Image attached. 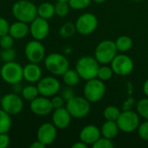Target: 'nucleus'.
<instances>
[{
    "mask_svg": "<svg viewBox=\"0 0 148 148\" xmlns=\"http://www.w3.org/2000/svg\"><path fill=\"white\" fill-rule=\"evenodd\" d=\"M12 14L17 21L29 23L37 16V7L31 0H18L12 6Z\"/></svg>",
    "mask_w": 148,
    "mask_h": 148,
    "instance_id": "obj_1",
    "label": "nucleus"
},
{
    "mask_svg": "<svg viewBox=\"0 0 148 148\" xmlns=\"http://www.w3.org/2000/svg\"><path fill=\"white\" fill-rule=\"evenodd\" d=\"M100 63L94 56H82L75 64V70L79 74L81 79L88 81L97 77Z\"/></svg>",
    "mask_w": 148,
    "mask_h": 148,
    "instance_id": "obj_2",
    "label": "nucleus"
},
{
    "mask_svg": "<svg viewBox=\"0 0 148 148\" xmlns=\"http://www.w3.org/2000/svg\"><path fill=\"white\" fill-rule=\"evenodd\" d=\"M44 65L46 69L54 75H62L69 69L68 58L60 53H51L45 56Z\"/></svg>",
    "mask_w": 148,
    "mask_h": 148,
    "instance_id": "obj_3",
    "label": "nucleus"
},
{
    "mask_svg": "<svg viewBox=\"0 0 148 148\" xmlns=\"http://www.w3.org/2000/svg\"><path fill=\"white\" fill-rule=\"evenodd\" d=\"M106 93V86L104 82L99 78H94L86 81L83 88V95L90 103L100 101Z\"/></svg>",
    "mask_w": 148,
    "mask_h": 148,
    "instance_id": "obj_4",
    "label": "nucleus"
},
{
    "mask_svg": "<svg viewBox=\"0 0 148 148\" xmlns=\"http://www.w3.org/2000/svg\"><path fill=\"white\" fill-rule=\"evenodd\" d=\"M118 54L115 42L103 40L98 43L95 50V57L100 64H108Z\"/></svg>",
    "mask_w": 148,
    "mask_h": 148,
    "instance_id": "obj_5",
    "label": "nucleus"
},
{
    "mask_svg": "<svg viewBox=\"0 0 148 148\" xmlns=\"http://www.w3.org/2000/svg\"><path fill=\"white\" fill-rule=\"evenodd\" d=\"M23 68L15 61L4 62L0 69V75L5 82L14 85L20 83L23 79Z\"/></svg>",
    "mask_w": 148,
    "mask_h": 148,
    "instance_id": "obj_6",
    "label": "nucleus"
},
{
    "mask_svg": "<svg viewBox=\"0 0 148 148\" xmlns=\"http://www.w3.org/2000/svg\"><path fill=\"white\" fill-rule=\"evenodd\" d=\"M140 117L137 112L131 109L122 110L116 121L120 131L123 133H133L136 131L140 124Z\"/></svg>",
    "mask_w": 148,
    "mask_h": 148,
    "instance_id": "obj_7",
    "label": "nucleus"
},
{
    "mask_svg": "<svg viewBox=\"0 0 148 148\" xmlns=\"http://www.w3.org/2000/svg\"><path fill=\"white\" fill-rule=\"evenodd\" d=\"M66 102V108L73 118H84L90 112V102L84 96H74Z\"/></svg>",
    "mask_w": 148,
    "mask_h": 148,
    "instance_id": "obj_8",
    "label": "nucleus"
},
{
    "mask_svg": "<svg viewBox=\"0 0 148 148\" xmlns=\"http://www.w3.org/2000/svg\"><path fill=\"white\" fill-rule=\"evenodd\" d=\"M110 66L114 73L120 76L130 75L134 69L133 59L126 54H117L110 62Z\"/></svg>",
    "mask_w": 148,
    "mask_h": 148,
    "instance_id": "obj_9",
    "label": "nucleus"
},
{
    "mask_svg": "<svg viewBox=\"0 0 148 148\" xmlns=\"http://www.w3.org/2000/svg\"><path fill=\"white\" fill-rule=\"evenodd\" d=\"M76 31L81 35L88 36L95 32L98 27L97 16L90 12L82 14L75 23Z\"/></svg>",
    "mask_w": 148,
    "mask_h": 148,
    "instance_id": "obj_10",
    "label": "nucleus"
},
{
    "mask_svg": "<svg viewBox=\"0 0 148 148\" xmlns=\"http://www.w3.org/2000/svg\"><path fill=\"white\" fill-rule=\"evenodd\" d=\"M0 104L2 109L11 116L20 114L23 108V99L16 93L4 95L0 100Z\"/></svg>",
    "mask_w": 148,
    "mask_h": 148,
    "instance_id": "obj_11",
    "label": "nucleus"
},
{
    "mask_svg": "<svg viewBox=\"0 0 148 148\" xmlns=\"http://www.w3.org/2000/svg\"><path fill=\"white\" fill-rule=\"evenodd\" d=\"M24 54L29 62L38 64L45 58V48L41 41L34 39L26 44Z\"/></svg>",
    "mask_w": 148,
    "mask_h": 148,
    "instance_id": "obj_12",
    "label": "nucleus"
},
{
    "mask_svg": "<svg viewBox=\"0 0 148 148\" xmlns=\"http://www.w3.org/2000/svg\"><path fill=\"white\" fill-rule=\"evenodd\" d=\"M39 95L45 97H52L57 95L61 89L60 82L54 76H46L41 78L36 85Z\"/></svg>",
    "mask_w": 148,
    "mask_h": 148,
    "instance_id": "obj_13",
    "label": "nucleus"
},
{
    "mask_svg": "<svg viewBox=\"0 0 148 148\" xmlns=\"http://www.w3.org/2000/svg\"><path fill=\"white\" fill-rule=\"evenodd\" d=\"M29 23V33L34 39L42 41L48 36L49 32V24L48 20L37 16Z\"/></svg>",
    "mask_w": 148,
    "mask_h": 148,
    "instance_id": "obj_14",
    "label": "nucleus"
},
{
    "mask_svg": "<svg viewBox=\"0 0 148 148\" xmlns=\"http://www.w3.org/2000/svg\"><path fill=\"white\" fill-rule=\"evenodd\" d=\"M57 128L53 123H43L37 129L36 138L45 147L51 145L56 139Z\"/></svg>",
    "mask_w": 148,
    "mask_h": 148,
    "instance_id": "obj_15",
    "label": "nucleus"
},
{
    "mask_svg": "<svg viewBox=\"0 0 148 148\" xmlns=\"http://www.w3.org/2000/svg\"><path fill=\"white\" fill-rule=\"evenodd\" d=\"M29 108L34 114L38 116H46L54 110L51 101L49 99V97H45L42 95H41L40 97L37 96L36 99L31 101L29 104Z\"/></svg>",
    "mask_w": 148,
    "mask_h": 148,
    "instance_id": "obj_16",
    "label": "nucleus"
},
{
    "mask_svg": "<svg viewBox=\"0 0 148 148\" xmlns=\"http://www.w3.org/2000/svg\"><path fill=\"white\" fill-rule=\"evenodd\" d=\"M72 116L66 108L54 109L52 113V123L57 129H65L69 127Z\"/></svg>",
    "mask_w": 148,
    "mask_h": 148,
    "instance_id": "obj_17",
    "label": "nucleus"
},
{
    "mask_svg": "<svg viewBox=\"0 0 148 148\" xmlns=\"http://www.w3.org/2000/svg\"><path fill=\"white\" fill-rule=\"evenodd\" d=\"M101 136V129L95 125H87L80 132V140L88 145H93Z\"/></svg>",
    "mask_w": 148,
    "mask_h": 148,
    "instance_id": "obj_18",
    "label": "nucleus"
},
{
    "mask_svg": "<svg viewBox=\"0 0 148 148\" xmlns=\"http://www.w3.org/2000/svg\"><path fill=\"white\" fill-rule=\"evenodd\" d=\"M23 79L29 83L37 82L42 75V69L37 63L29 62L23 67Z\"/></svg>",
    "mask_w": 148,
    "mask_h": 148,
    "instance_id": "obj_19",
    "label": "nucleus"
},
{
    "mask_svg": "<svg viewBox=\"0 0 148 148\" xmlns=\"http://www.w3.org/2000/svg\"><path fill=\"white\" fill-rule=\"evenodd\" d=\"M29 32V26H28V23L16 21L10 25L9 29V34L14 38V39H23L24 38Z\"/></svg>",
    "mask_w": 148,
    "mask_h": 148,
    "instance_id": "obj_20",
    "label": "nucleus"
},
{
    "mask_svg": "<svg viewBox=\"0 0 148 148\" xmlns=\"http://www.w3.org/2000/svg\"><path fill=\"white\" fill-rule=\"evenodd\" d=\"M119 131L120 129L117 125V122L113 121H106L101 127V136L110 140L114 139L118 135Z\"/></svg>",
    "mask_w": 148,
    "mask_h": 148,
    "instance_id": "obj_21",
    "label": "nucleus"
},
{
    "mask_svg": "<svg viewBox=\"0 0 148 148\" xmlns=\"http://www.w3.org/2000/svg\"><path fill=\"white\" fill-rule=\"evenodd\" d=\"M55 5L49 2H43L37 7V16L49 20L55 15Z\"/></svg>",
    "mask_w": 148,
    "mask_h": 148,
    "instance_id": "obj_22",
    "label": "nucleus"
},
{
    "mask_svg": "<svg viewBox=\"0 0 148 148\" xmlns=\"http://www.w3.org/2000/svg\"><path fill=\"white\" fill-rule=\"evenodd\" d=\"M62 76L63 82L69 87L76 86L81 79L77 71L75 69H69Z\"/></svg>",
    "mask_w": 148,
    "mask_h": 148,
    "instance_id": "obj_23",
    "label": "nucleus"
},
{
    "mask_svg": "<svg viewBox=\"0 0 148 148\" xmlns=\"http://www.w3.org/2000/svg\"><path fill=\"white\" fill-rule=\"evenodd\" d=\"M133 39L128 36H121L115 40V45L118 51L125 53L130 50L133 47Z\"/></svg>",
    "mask_w": 148,
    "mask_h": 148,
    "instance_id": "obj_24",
    "label": "nucleus"
},
{
    "mask_svg": "<svg viewBox=\"0 0 148 148\" xmlns=\"http://www.w3.org/2000/svg\"><path fill=\"white\" fill-rule=\"evenodd\" d=\"M12 121L11 115L6 113L3 109H0V134L9 133L11 128Z\"/></svg>",
    "mask_w": 148,
    "mask_h": 148,
    "instance_id": "obj_25",
    "label": "nucleus"
},
{
    "mask_svg": "<svg viewBox=\"0 0 148 148\" xmlns=\"http://www.w3.org/2000/svg\"><path fill=\"white\" fill-rule=\"evenodd\" d=\"M21 95H22V98L23 100L30 102L31 101H33L34 99H36L38 96L39 91H38V88L36 86L28 85V86H25L24 88H23Z\"/></svg>",
    "mask_w": 148,
    "mask_h": 148,
    "instance_id": "obj_26",
    "label": "nucleus"
},
{
    "mask_svg": "<svg viewBox=\"0 0 148 148\" xmlns=\"http://www.w3.org/2000/svg\"><path fill=\"white\" fill-rule=\"evenodd\" d=\"M121 110L116 106H108L103 111V117L106 121H116L118 117L121 114Z\"/></svg>",
    "mask_w": 148,
    "mask_h": 148,
    "instance_id": "obj_27",
    "label": "nucleus"
},
{
    "mask_svg": "<svg viewBox=\"0 0 148 148\" xmlns=\"http://www.w3.org/2000/svg\"><path fill=\"white\" fill-rule=\"evenodd\" d=\"M75 24L72 22H67L60 28L59 34L63 38H69L75 33Z\"/></svg>",
    "mask_w": 148,
    "mask_h": 148,
    "instance_id": "obj_28",
    "label": "nucleus"
},
{
    "mask_svg": "<svg viewBox=\"0 0 148 148\" xmlns=\"http://www.w3.org/2000/svg\"><path fill=\"white\" fill-rule=\"evenodd\" d=\"M114 71L111 68V66H107V64H102V66H100L98 73H97V78L101 80L102 82H107L112 79L114 75Z\"/></svg>",
    "mask_w": 148,
    "mask_h": 148,
    "instance_id": "obj_29",
    "label": "nucleus"
},
{
    "mask_svg": "<svg viewBox=\"0 0 148 148\" xmlns=\"http://www.w3.org/2000/svg\"><path fill=\"white\" fill-rule=\"evenodd\" d=\"M70 6L68 2L64 1H56V3L55 4V13L56 16L60 17L66 16L69 12Z\"/></svg>",
    "mask_w": 148,
    "mask_h": 148,
    "instance_id": "obj_30",
    "label": "nucleus"
},
{
    "mask_svg": "<svg viewBox=\"0 0 148 148\" xmlns=\"http://www.w3.org/2000/svg\"><path fill=\"white\" fill-rule=\"evenodd\" d=\"M136 112L140 117L148 121V97L140 99L136 104Z\"/></svg>",
    "mask_w": 148,
    "mask_h": 148,
    "instance_id": "obj_31",
    "label": "nucleus"
},
{
    "mask_svg": "<svg viewBox=\"0 0 148 148\" xmlns=\"http://www.w3.org/2000/svg\"><path fill=\"white\" fill-rule=\"evenodd\" d=\"M91 2L92 0H69L68 1L70 8L75 10H84L88 8L90 5Z\"/></svg>",
    "mask_w": 148,
    "mask_h": 148,
    "instance_id": "obj_32",
    "label": "nucleus"
},
{
    "mask_svg": "<svg viewBox=\"0 0 148 148\" xmlns=\"http://www.w3.org/2000/svg\"><path fill=\"white\" fill-rule=\"evenodd\" d=\"M94 148H113L114 147L112 140L105 138V137H100L93 145Z\"/></svg>",
    "mask_w": 148,
    "mask_h": 148,
    "instance_id": "obj_33",
    "label": "nucleus"
},
{
    "mask_svg": "<svg viewBox=\"0 0 148 148\" xmlns=\"http://www.w3.org/2000/svg\"><path fill=\"white\" fill-rule=\"evenodd\" d=\"M14 38L8 33L0 36V47L2 49H11L14 45Z\"/></svg>",
    "mask_w": 148,
    "mask_h": 148,
    "instance_id": "obj_34",
    "label": "nucleus"
},
{
    "mask_svg": "<svg viewBox=\"0 0 148 148\" xmlns=\"http://www.w3.org/2000/svg\"><path fill=\"white\" fill-rule=\"evenodd\" d=\"M0 56L4 62H8L14 61L16 56V51L11 48L7 49H2V52L0 53Z\"/></svg>",
    "mask_w": 148,
    "mask_h": 148,
    "instance_id": "obj_35",
    "label": "nucleus"
},
{
    "mask_svg": "<svg viewBox=\"0 0 148 148\" xmlns=\"http://www.w3.org/2000/svg\"><path fill=\"white\" fill-rule=\"evenodd\" d=\"M138 135L139 137L143 140L148 141V121L146 120L145 121H143L142 123L140 124V126L138 127Z\"/></svg>",
    "mask_w": 148,
    "mask_h": 148,
    "instance_id": "obj_36",
    "label": "nucleus"
},
{
    "mask_svg": "<svg viewBox=\"0 0 148 148\" xmlns=\"http://www.w3.org/2000/svg\"><path fill=\"white\" fill-rule=\"evenodd\" d=\"M60 94H61L60 95L64 99L65 101H68L69 100H70L71 98H73L75 96L74 90H73L72 87H69V86H67L66 88H63L61 90Z\"/></svg>",
    "mask_w": 148,
    "mask_h": 148,
    "instance_id": "obj_37",
    "label": "nucleus"
},
{
    "mask_svg": "<svg viewBox=\"0 0 148 148\" xmlns=\"http://www.w3.org/2000/svg\"><path fill=\"white\" fill-rule=\"evenodd\" d=\"M50 101H51V104H52V107L54 109L62 108L64 105V102H65L64 99L61 95H56L52 96V99Z\"/></svg>",
    "mask_w": 148,
    "mask_h": 148,
    "instance_id": "obj_38",
    "label": "nucleus"
},
{
    "mask_svg": "<svg viewBox=\"0 0 148 148\" xmlns=\"http://www.w3.org/2000/svg\"><path fill=\"white\" fill-rule=\"evenodd\" d=\"M9 29H10L9 22L5 18L0 16V36H2L5 34H8Z\"/></svg>",
    "mask_w": 148,
    "mask_h": 148,
    "instance_id": "obj_39",
    "label": "nucleus"
},
{
    "mask_svg": "<svg viewBox=\"0 0 148 148\" xmlns=\"http://www.w3.org/2000/svg\"><path fill=\"white\" fill-rule=\"evenodd\" d=\"M10 139L7 133L0 134V148H7L10 146Z\"/></svg>",
    "mask_w": 148,
    "mask_h": 148,
    "instance_id": "obj_40",
    "label": "nucleus"
},
{
    "mask_svg": "<svg viewBox=\"0 0 148 148\" xmlns=\"http://www.w3.org/2000/svg\"><path fill=\"white\" fill-rule=\"evenodd\" d=\"M135 103V99L134 97H128L122 105V110H129L132 108L134 104Z\"/></svg>",
    "mask_w": 148,
    "mask_h": 148,
    "instance_id": "obj_41",
    "label": "nucleus"
},
{
    "mask_svg": "<svg viewBox=\"0 0 148 148\" xmlns=\"http://www.w3.org/2000/svg\"><path fill=\"white\" fill-rule=\"evenodd\" d=\"M72 148H88V145L84 142H82V140L75 142V144L72 145Z\"/></svg>",
    "mask_w": 148,
    "mask_h": 148,
    "instance_id": "obj_42",
    "label": "nucleus"
},
{
    "mask_svg": "<svg viewBox=\"0 0 148 148\" xmlns=\"http://www.w3.org/2000/svg\"><path fill=\"white\" fill-rule=\"evenodd\" d=\"M44 147H45V146H44L42 143H41L39 140H36V141L33 142V143L29 146V148H44Z\"/></svg>",
    "mask_w": 148,
    "mask_h": 148,
    "instance_id": "obj_43",
    "label": "nucleus"
},
{
    "mask_svg": "<svg viewBox=\"0 0 148 148\" xmlns=\"http://www.w3.org/2000/svg\"><path fill=\"white\" fill-rule=\"evenodd\" d=\"M142 89H143V93H144V95L148 97V79L144 82V84H143V87H142Z\"/></svg>",
    "mask_w": 148,
    "mask_h": 148,
    "instance_id": "obj_44",
    "label": "nucleus"
},
{
    "mask_svg": "<svg viewBox=\"0 0 148 148\" xmlns=\"http://www.w3.org/2000/svg\"><path fill=\"white\" fill-rule=\"evenodd\" d=\"M93 2H95V3H104L106 0H92Z\"/></svg>",
    "mask_w": 148,
    "mask_h": 148,
    "instance_id": "obj_45",
    "label": "nucleus"
},
{
    "mask_svg": "<svg viewBox=\"0 0 148 148\" xmlns=\"http://www.w3.org/2000/svg\"><path fill=\"white\" fill-rule=\"evenodd\" d=\"M56 1H64V2H68L69 0H56Z\"/></svg>",
    "mask_w": 148,
    "mask_h": 148,
    "instance_id": "obj_46",
    "label": "nucleus"
},
{
    "mask_svg": "<svg viewBox=\"0 0 148 148\" xmlns=\"http://www.w3.org/2000/svg\"><path fill=\"white\" fill-rule=\"evenodd\" d=\"M132 1H134V2H140V1H141V0H132Z\"/></svg>",
    "mask_w": 148,
    "mask_h": 148,
    "instance_id": "obj_47",
    "label": "nucleus"
}]
</instances>
